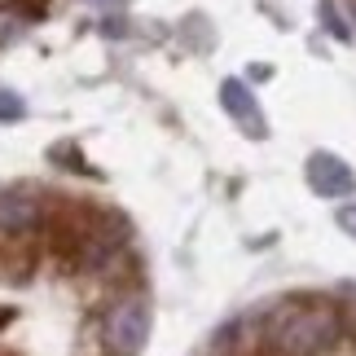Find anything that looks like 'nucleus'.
Instances as JSON below:
<instances>
[{
  "mask_svg": "<svg viewBox=\"0 0 356 356\" xmlns=\"http://www.w3.org/2000/svg\"><path fill=\"white\" fill-rule=\"evenodd\" d=\"M26 31V18L18 9H9V5H0V49L5 44H13V40H18Z\"/></svg>",
  "mask_w": 356,
  "mask_h": 356,
  "instance_id": "nucleus-6",
  "label": "nucleus"
},
{
  "mask_svg": "<svg viewBox=\"0 0 356 356\" xmlns=\"http://www.w3.org/2000/svg\"><path fill=\"white\" fill-rule=\"evenodd\" d=\"M220 106H225V115L238 123V128L246 136H264V111H259V102H255V92L242 84V79H225L220 84Z\"/></svg>",
  "mask_w": 356,
  "mask_h": 356,
  "instance_id": "nucleus-4",
  "label": "nucleus"
},
{
  "mask_svg": "<svg viewBox=\"0 0 356 356\" xmlns=\"http://www.w3.org/2000/svg\"><path fill=\"white\" fill-rule=\"evenodd\" d=\"M304 176H308V189H312L317 198H348L352 189H356L352 168H348L339 154H330V149H317V154H308Z\"/></svg>",
  "mask_w": 356,
  "mask_h": 356,
  "instance_id": "nucleus-3",
  "label": "nucleus"
},
{
  "mask_svg": "<svg viewBox=\"0 0 356 356\" xmlns=\"http://www.w3.org/2000/svg\"><path fill=\"white\" fill-rule=\"evenodd\" d=\"M339 339H348V321L334 299H277L259 317V343L268 356H330Z\"/></svg>",
  "mask_w": 356,
  "mask_h": 356,
  "instance_id": "nucleus-1",
  "label": "nucleus"
},
{
  "mask_svg": "<svg viewBox=\"0 0 356 356\" xmlns=\"http://www.w3.org/2000/svg\"><path fill=\"white\" fill-rule=\"evenodd\" d=\"M321 18H325V26H330V31H334L339 40H348V35H352V26H348L343 18H339V9L330 5V0H325V5H321Z\"/></svg>",
  "mask_w": 356,
  "mask_h": 356,
  "instance_id": "nucleus-8",
  "label": "nucleus"
},
{
  "mask_svg": "<svg viewBox=\"0 0 356 356\" xmlns=\"http://www.w3.org/2000/svg\"><path fill=\"white\" fill-rule=\"evenodd\" d=\"M149 339V299L145 295H115L102 312L97 343L106 356H141Z\"/></svg>",
  "mask_w": 356,
  "mask_h": 356,
  "instance_id": "nucleus-2",
  "label": "nucleus"
},
{
  "mask_svg": "<svg viewBox=\"0 0 356 356\" xmlns=\"http://www.w3.org/2000/svg\"><path fill=\"white\" fill-rule=\"evenodd\" d=\"M88 5H97V9H115V5H123V0H88Z\"/></svg>",
  "mask_w": 356,
  "mask_h": 356,
  "instance_id": "nucleus-10",
  "label": "nucleus"
},
{
  "mask_svg": "<svg viewBox=\"0 0 356 356\" xmlns=\"http://www.w3.org/2000/svg\"><path fill=\"white\" fill-rule=\"evenodd\" d=\"M44 220V207L26 194V189H0V234H31V229Z\"/></svg>",
  "mask_w": 356,
  "mask_h": 356,
  "instance_id": "nucleus-5",
  "label": "nucleus"
},
{
  "mask_svg": "<svg viewBox=\"0 0 356 356\" xmlns=\"http://www.w3.org/2000/svg\"><path fill=\"white\" fill-rule=\"evenodd\" d=\"M26 115V106L18 92H9V88H0V123H13V119H22Z\"/></svg>",
  "mask_w": 356,
  "mask_h": 356,
  "instance_id": "nucleus-7",
  "label": "nucleus"
},
{
  "mask_svg": "<svg viewBox=\"0 0 356 356\" xmlns=\"http://www.w3.org/2000/svg\"><path fill=\"white\" fill-rule=\"evenodd\" d=\"M334 225H339V229H343V234H348V238H356V202H343V207H339V211H334Z\"/></svg>",
  "mask_w": 356,
  "mask_h": 356,
  "instance_id": "nucleus-9",
  "label": "nucleus"
}]
</instances>
